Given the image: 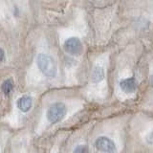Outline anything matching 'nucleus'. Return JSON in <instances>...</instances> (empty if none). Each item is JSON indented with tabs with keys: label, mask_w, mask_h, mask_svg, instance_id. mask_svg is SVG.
Returning <instances> with one entry per match:
<instances>
[{
	"label": "nucleus",
	"mask_w": 153,
	"mask_h": 153,
	"mask_svg": "<svg viewBox=\"0 0 153 153\" xmlns=\"http://www.w3.org/2000/svg\"><path fill=\"white\" fill-rule=\"evenodd\" d=\"M36 64L41 73L49 78H54L56 75V63L53 57L47 54H39L36 57Z\"/></svg>",
	"instance_id": "1"
},
{
	"label": "nucleus",
	"mask_w": 153,
	"mask_h": 153,
	"mask_svg": "<svg viewBox=\"0 0 153 153\" xmlns=\"http://www.w3.org/2000/svg\"><path fill=\"white\" fill-rule=\"evenodd\" d=\"M67 108L64 103L62 102H55L48 108L47 111V119L51 123H57L63 120L66 116Z\"/></svg>",
	"instance_id": "2"
},
{
	"label": "nucleus",
	"mask_w": 153,
	"mask_h": 153,
	"mask_svg": "<svg viewBox=\"0 0 153 153\" xmlns=\"http://www.w3.org/2000/svg\"><path fill=\"white\" fill-rule=\"evenodd\" d=\"M97 149L102 153H117V147L115 143L107 137L102 136L98 138L95 142Z\"/></svg>",
	"instance_id": "3"
},
{
	"label": "nucleus",
	"mask_w": 153,
	"mask_h": 153,
	"mask_svg": "<svg viewBox=\"0 0 153 153\" xmlns=\"http://www.w3.org/2000/svg\"><path fill=\"white\" fill-rule=\"evenodd\" d=\"M64 49L71 55L79 56L82 51V44L78 37H70L64 42Z\"/></svg>",
	"instance_id": "4"
},
{
	"label": "nucleus",
	"mask_w": 153,
	"mask_h": 153,
	"mask_svg": "<svg viewBox=\"0 0 153 153\" xmlns=\"http://www.w3.org/2000/svg\"><path fill=\"white\" fill-rule=\"evenodd\" d=\"M137 86H138L137 80L134 76L123 79L120 81V87H121V89L126 94L134 93L137 89Z\"/></svg>",
	"instance_id": "5"
},
{
	"label": "nucleus",
	"mask_w": 153,
	"mask_h": 153,
	"mask_svg": "<svg viewBox=\"0 0 153 153\" xmlns=\"http://www.w3.org/2000/svg\"><path fill=\"white\" fill-rule=\"evenodd\" d=\"M33 105V99L30 96L24 95L17 100V107L22 112H28Z\"/></svg>",
	"instance_id": "6"
},
{
	"label": "nucleus",
	"mask_w": 153,
	"mask_h": 153,
	"mask_svg": "<svg viewBox=\"0 0 153 153\" xmlns=\"http://www.w3.org/2000/svg\"><path fill=\"white\" fill-rule=\"evenodd\" d=\"M104 79V69L102 66H95L91 74V80L94 83H99Z\"/></svg>",
	"instance_id": "7"
},
{
	"label": "nucleus",
	"mask_w": 153,
	"mask_h": 153,
	"mask_svg": "<svg viewBox=\"0 0 153 153\" xmlns=\"http://www.w3.org/2000/svg\"><path fill=\"white\" fill-rule=\"evenodd\" d=\"M13 89V79H5L3 81V83H2V91H3V93L6 96H8V95L11 94Z\"/></svg>",
	"instance_id": "8"
},
{
	"label": "nucleus",
	"mask_w": 153,
	"mask_h": 153,
	"mask_svg": "<svg viewBox=\"0 0 153 153\" xmlns=\"http://www.w3.org/2000/svg\"><path fill=\"white\" fill-rule=\"evenodd\" d=\"M73 153H88V148L86 146L79 145V146L75 147Z\"/></svg>",
	"instance_id": "9"
},
{
	"label": "nucleus",
	"mask_w": 153,
	"mask_h": 153,
	"mask_svg": "<svg viewBox=\"0 0 153 153\" xmlns=\"http://www.w3.org/2000/svg\"><path fill=\"white\" fill-rule=\"evenodd\" d=\"M146 142L149 143V145H153V131H151L146 136Z\"/></svg>",
	"instance_id": "10"
},
{
	"label": "nucleus",
	"mask_w": 153,
	"mask_h": 153,
	"mask_svg": "<svg viewBox=\"0 0 153 153\" xmlns=\"http://www.w3.org/2000/svg\"><path fill=\"white\" fill-rule=\"evenodd\" d=\"M1 61H4L5 60V52H4V50L3 49H1Z\"/></svg>",
	"instance_id": "11"
}]
</instances>
